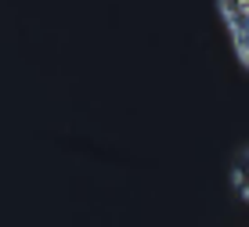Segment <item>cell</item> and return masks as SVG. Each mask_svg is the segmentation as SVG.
I'll use <instances>...</instances> for the list:
<instances>
[{
	"label": "cell",
	"instance_id": "obj_1",
	"mask_svg": "<svg viewBox=\"0 0 249 227\" xmlns=\"http://www.w3.org/2000/svg\"><path fill=\"white\" fill-rule=\"evenodd\" d=\"M217 7L231 29V43H235L238 62L249 69V0H217Z\"/></svg>",
	"mask_w": 249,
	"mask_h": 227
},
{
	"label": "cell",
	"instance_id": "obj_2",
	"mask_svg": "<svg viewBox=\"0 0 249 227\" xmlns=\"http://www.w3.org/2000/svg\"><path fill=\"white\" fill-rule=\"evenodd\" d=\"M231 184L249 202V144H242L235 152V159H231Z\"/></svg>",
	"mask_w": 249,
	"mask_h": 227
}]
</instances>
